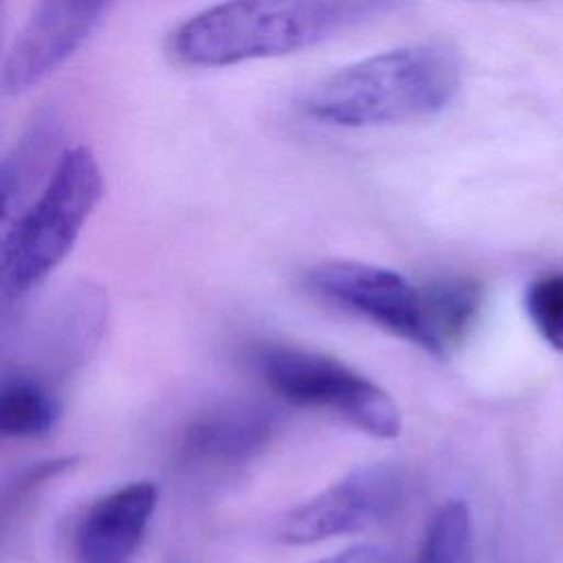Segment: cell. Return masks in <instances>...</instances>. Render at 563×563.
I'll return each instance as SVG.
<instances>
[{"label":"cell","mask_w":563,"mask_h":563,"mask_svg":"<svg viewBox=\"0 0 563 563\" xmlns=\"http://www.w3.org/2000/svg\"><path fill=\"white\" fill-rule=\"evenodd\" d=\"M275 411L257 400H222L189 416L172 444L174 468L209 475L235 468L257 455L275 435Z\"/></svg>","instance_id":"7"},{"label":"cell","mask_w":563,"mask_h":563,"mask_svg":"<svg viewBox=\"0 0 563 563\" xmlns=\"http://www.w3.org/2000/svg\"><path fill=\"white\" fill-rule=\"evenodd\" d=\"M402 499V477L389 464L350 471L314 497L290 508L275 528L288 545L317 543L339 534L363 532L387 519Z\"/></svg>","instance_id":"6"},{"label":"cell","mask_w":563,"mask_h":563,"mask_svg":"<svg viewBox=\"0 0 563 563\" xmlns=\"http://www.w3.org/2000/svg\"><path fill=\"white\" fill-rule=\"evenodd\" d=\"M101 191V169L86 145L57 156L40 194L0 238V303L22 299L66 260Z\"/></svg>","instance_id":"3"},{"label":"cell","mask_w":563,"mask_h":563,"mask_svg":"<svg viewBox=\"0 0 563 563\" xmlns=\"http://www.w3.org/2000/svg\"><path fill=\"white\" fill-rule=\"evenodd\" d=\"M15 352L0 361V440L48 435L64 409V387L79 367L33 323Z\"/></svg>","instance_id":"5"},{"label":"cell","mask_w":563,"mask_h":563,"mask_svg":"<svg viewBox=\"0 0 563 563\" xmlns=\"http://www.w3.org/2000/svg\"><path fill=\"white\" fill-rule=\"evenodd\" d=\"M77 464L75 455L46 457L13 471L0 482V548L40 493Z\"/></svg>","instance_id":"12"},{"label":"cell","mask_w":563,"mask_h":563,"mask_svg":"<svg viewBox=\"0 0 563 563\" xmlns=\"http://www.w3.org/2000/svg\"><path fill=\"white\" fill-rule=\"evenodd\" d=\"M308 284L323 299L422 347L420 288L400 273L354 260H330L308 271Z\"/></svg>","instance_id":"8"},{"label":"cell","mask_w":563,"mask_h":563,"mask_svg":"<svg viewBox=\"0 0 563 563\" xmlns=\"http://www.w3.org/2000/svg\"><path fill=\"white\" fill-rule=\"evenodd\" d=\"M156 504L154 482H130L97 497L73 523V563H132Z\"/></svg>","instance_id":"10"},{"label":"cell","mask_w":563,"mask_h":563,"mask_svg":"<svg viewBox=\"0 0 563 563\" xmlns=\"http://www.w3.org/2000/svg\"><path fill=\"white\" fill-rule=\"evenodd\" d=\"M460 90V64L440 44H409L334 70L303 95V117L334 128L389 125L444 110Z\"/></svg>","instance_id":"2"},{"label":"cell","mask_w":563,"mask_h":563,"mask_svg":"<svg viewBox=\"0 0 563 563\" xmlns=\"http://www.w3.org/2000/svg\"><path fill=\"white\" fill-rule=\"evenodd\" d=\"M422 350L444 356L457 347L482 310V286L473 279L451 277L420 288Z\"/></svg>","instance_id":"11"},{"label":"cell","mask_w":563,"mask_h":563,"mask_svg":"<svg viewBox=\"0 0 563 563\" xmlns=\"http://www.w3.org/2000/svg\"><path fill=\"white\" fill-rule=\"evenodd\" d=\"M398 0H222L169 35L172 57L189 68H220L314 46L367 22Z\"/></svg>","instance_id":"1"},{"label":"cell","mask_w":563,"mask_h":563,"mask_svg":"<svg viewBox=\"0 0 563 563\" xmlns=\"http://www.w3.org/2000/svg\"><path fill=\"white\" fill-rule=\"evenodd\" d=\"M108 0H37L2 64V88L22 95L62 68L90 37Z\"/></svg>","instance_id":"9"},{"label":"cell","mask_w":563,"mask_h":563,"mask_svg":"<svg viewBox=\"0 0 563 563\" xmlns=\"http://www.w3.org/2000/svg\"><path fill=\"white\" fill-rule=\"evenodd\" d=\"M262 383L297 407L323 409L374 438H396L402 416L394 398L372 378L321 352L264 343L251 350Z\"/></svg>","instance_id":"4"},{"label":"cell","mask_w":563,"mask_h":563,"mask_svg":"<svg viewBox=\"0 0 563 563\" xmlns=\"http://www.w3.org/2000/svg\"><path fill=\"white\" fill-rule=\"evenodd\" d=\"M523 306L539 336L563 354V271L534 277L526 288Z\"/></svg>","instance_id":"13"},{"label":"cell","mask_w":563,"mask_h":563,"mask_svg":"<svg viewBox=\"0 0 563 563\" xmlns=\"http://www.w3.org/2000/svg\"><path fill=\"white\" fill-rule=\"evenodd\" d=\"M317 563H391V556L383 545L367 543V545L347 548V550L336 552L332 556H325Z\"/></svg>","instance_id":"14"}]
</instances>
